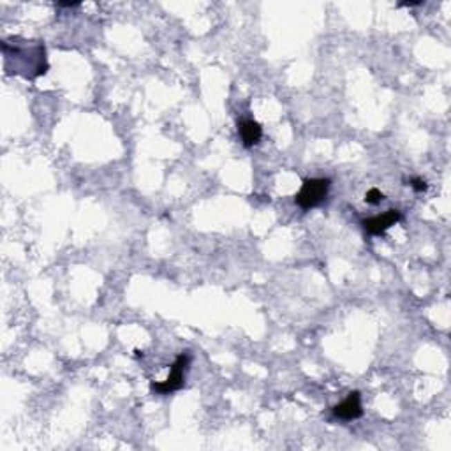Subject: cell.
Instances as JSON below:
<instances>
[{"label":"cell","instance_id":"1","mask_svg":"<svg viewBox=\"0 0 451 451\" xmlns=\"http://www.w3.org/2000/svg\"><path fill=\"white\" fill-rule=\"evenodd\" d=\"M6 75L23 76L25 79H36L44 76L50 69L46 59V46L43 41L12 37L4 39L2 44Z\"/></svg>","mask_w":451,"mask_h":451},{"label":"cell","instance_id":"2","mask_svg":"<svg viewBox=\"0 0 451 451\" xmlns=\"http://www.w3.org/2000/svg\"><path fill=\"white\" fill-rule=\"evenodd\" d=\"M332 180L329 178H305L300 191L294 196V203L302 210H312L326 200Z\"/></svg>","mask_w":451,"mask_h":451},{"label":"cell","instance_id":"3","mask_svg":"<svg viewBox=\"0 0 451 451\" xmlns=\"http://www.w3.org/2000/svg\"><path fill=\"white\" fill-rule=\"evenodd\" d=\"M189 365H191V354L185 351V353L178 354V358L171 365V372H169L168 379L162 381V383H152L150 390L153 393H157V395H168V393L178 392L185 385V372L189 370Z\"/></svg>","mask_w":451,"mask_h":451},{"label":"cell","instance_id":"4","mask_svg":"<svg viewBox=\"0 0 451 451\" xmlns=\"http://www.w3.org/2000/svg\"><path fill=\"white\" fill-rule=\"evenodd\" d=\"M332 414L342 421H353L363 416V405H361V393L351 392L340 404L332 407Z\"/></svg>","mask_w":451,"mask_h":451},{"label":"cell","instance_id":"5","mask_svg":"<svg viewBox=\"0 0 451 451\" xmlns=\"http://www.w3.org/2000/svg\"><path fill=\"white\" fill-rule=\"evenodd\" d=\"M402 220V213L399 210H386L385 213H381V215L376 217H369L361 222L363 229H365L369 235L379 236L385 235L392 226H395L396 222H401Z\"/></svg>","mask_w":451,"mask_h":451},{"label":"cell","instance_id":"6","mask_svg":"<svg viewBox=\"0 0 451 451\" xmlns=\"http://www.w3.org/2000/svg\"><path fill=\"white\" fill-rule=\"evenodd\" d=\"M238 134L240 137H242L244 146L252 148V146L258 145V143L261 142V137H263V129H261V126H259L256 120L247 118V120H240L238 122Z\"/></svg>","mask_w":451,"mask_h":451},{"label":"cell","instance_id":"7","mask_svg":"<svg viewBox=\"0 0 451 451\" xmlns=\"http://www.w3.org/2000/svg\"><path fill=\"white\" fill-rule=\"evenodd\" d=\"M383 200H385V194L381 193L379 189H370V191H367V194H365V203H369V204H379Z\"/></svg>","mask_w":451,"mask_h":451},{"label":"cell","instance_id":"8","mask_svg":"<svg viewBox=\"0 0 451 451\" xmlns=\"http://www.w3.org/2000/svg\"><path fill=\"white\" fill-rule=\"evenodd\" d=\"M411 187L414 189L416 193H425V191H427V189H428V185H427V182L421 180V178H412V180H411Z\"/></svg>","mask_w":451,"mask_h":451},{"label":"cell","instance_id":"9","mask_svg":"<svg viewBox=\"0 0 451 451\" xmlns=\"http://www.w3.org/2000/svg\"><path fill=\"white\" fill-rule=\"evenodd\" d=\"M59 8H78L79 2H59Z\"/></svg>","mask_w":451,"mask_h":451},{"label":"cell","instance_id":"10","mask_svg":"<svg viewBox=\"0 0 451 451\" xmlns=\"http://www.w3.org/2000/svg\"><path fill=\"white\" fill-rule=\"evenodd\" d=\"M423 2L421 0H418V2H402V4H399L401 8H414V6H421Z\"/></svg>","mask_w":451,"mask_h":451}]
</instances>
